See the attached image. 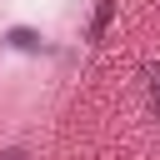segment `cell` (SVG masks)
I'll list each match as a JSON object with an SVG mask.
<instances>
[{"instance_id":"cell-1","label":"cell","mask_w":160,"mask_h":160,"mask_svg":"<svg viewBox=\"0 0 160 160\" xmlns=\"http://www.w3.org/2000/svg\"><path fill=\"white\" fill-rule=\"evenodd\" d=\"M110 15H115V0H100V5H95V20H90V35H95V40L105 35V25H110Z\"/></svg>"},{"instance_id":"cell-2","label":"cell","mask_w":160,"mask_h":160,"mask_svg":"<svg viewBox=\"0 0 160 160\" xmlns=\"http://www.w3.org/2000/svg\"><path fill=\"white\" fill-rule=\"evenodd\" d=\"M145 80H150V100H155V110H160V70L150 65V70H145Z\"/></svg>"},{"instance_id":"cell-3","label":"cell","mask_w":160,"mask_h":160,"mask_svg":"<svg viewBox=\"0 0 160 160\" xmlns=\"http://www.w3.org/2000/svg\"><path fill=\"white\" fill-rule=\"evenodd\" d=\"M0 160H25V150H0Z\"/></svg>"}]
</instances>
